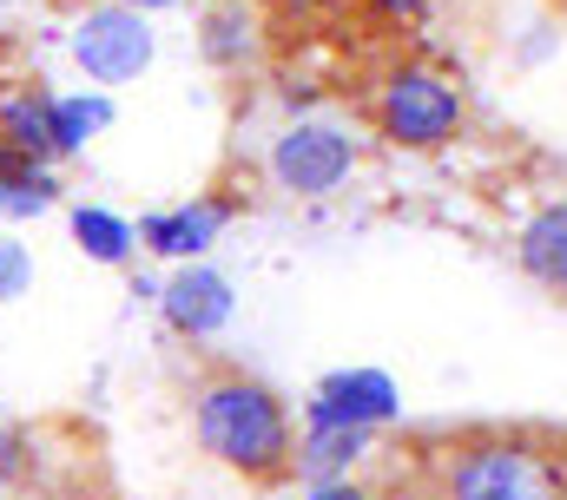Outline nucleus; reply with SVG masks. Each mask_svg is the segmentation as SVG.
Listing matches in <instances>:
<instances>
[{
	"instance_id": "nucleus-2",
	"label": "nucleus",
	"mask_w": 567,
	"mask_h": 500,
	"mask_svg": "<svg viewBox=\"0 0 567 500\" xmlns=\"http://www.w3.org/2000/svg\"><path fill=\"white\" fill-rule=\"evenodd\" d=\"M185 415H192V441L198 455H212L225 475H238L245 488H284L297 481V415L265 375L225 356H198V369L185 382Z\"/></svg>"
},
{
	"instance_id": "nucleus-7",
	"label": "nucleus",
	"mask_w": 567,
	"mask_h": 500,
	"mask_svg": "<svg viewBox=\"0 0 567 500\" xmlns=\"http://www.w3.org/2000/svg\"><path fill=\"white\" fill-rule=\"evenodd\" d=\"M158 310H165V323H172L178 336L205 343V336L225 330V316H231V283H225L218 270H205V263H178L172 283H165V296H158Z\"/></svg>"
},
{
	"instance_id": "nucleus-3",
	"label": "nucleus",
	"mask_w": 567,
	"mask_h": 500,
	"mask_svg": "<svg viewBox=\"0 0 567 500\" xmlns=\"http://www.w3.org/2000/svg\"><path fill=\"white\" fill-rule=\"evenodd\" d=\"M357 119L370 125L383 145L435 158L468 132V80L455 60L429 46H383L363 80H357Z\"/></svg>"
},
{
	"instance_id": "nucleus-11",
	"label": "nucleus",
	"mask_w": 567,
	"mask_h": 500,
	"mask_svg": "<svg viewBox=\"0 0 567 500\" xmlns=\"http://www.w3.org/2000/svg\"><path fill=\"white\" fill-rule=\"evenodd\" d=\"M60 205V178L40 158H20L0 145V218H40Z\"/></svg>"
},
{
	"instance_id": "nucleus-8",
	"label": "nucleus",
	"mask_w": 567,
	"mask_h": 500,
	"mask_svg": "<svg viewBox=\"0 0 567 500\" xmlns=\"http://www.w3.org/2000/svg\"><path fill=\"white\" fill-rule=\"evenodd\" d=\"M271 46L265 33V7L258 0H212L198 13V53L218 66V73H238L245 60H258Z\"/></svg>"
},
{
	"instance_id": "nucleus-12",
	"label": "nucleus",
	"mask_w": 567,
	"mask_h": 500,
	"mask_svg": "<svg viewBox=\"0 0 567 500\" xmlns=\"http://www.w3.org/2000/svg\"><path fill=\"white\" fill-rule=\"evenodd\" d=\"M106 125H113V100L106 93H53V152L60 158L86 152Z\"/></svg>"
},
{
	"instance_id": "nucleus-16",
	"label": "nucleus",
	"mask_w": 567,
	"mask_h": 500,
	"mask_svg": "<svg viewBox=\"0 0 567 500\" xmlns=\"http://www.w3.org/2000/svg\"><path fill=\"white\" fill-rule=\"evenodd\" d=\"M423 7L429 0H357V13H363V20H383V27H416Z\"/></svg>"
},
{
	"instance_id": "nucleus-9",
	"label": "nucleus",
	"mask_w": 567,
	"mask_h": 500,
	"mask_svg": "<svg viewBox=\"0 0 567 500\" xmlns=\"http://www.w3.org/2000/svg\"><path fill=\"white\" fill-rule=\"evenodd\" d=\"M515 263L528 283H542L555 303H567V198L542 205L522 231H515Z\"/></svg>"
},
{
	"instance_id": "nucleus-18",
	"label": "nucleus",
	"mask_w": 567,
	"mask_h": 500,
	"mask_svg": "<svg viewBox=\"0 0 567 500\" xmlns=\"http://www.w3.org/2000/svg\"><path fill=\"white\" fill-rule=\"evenodd\" d=\"M120 7H140V13H165V7H178V0H120Z\"/></svg>"
},
{
	"instance_id": "nucleus-17",
	"label": "nucleus",
	"mask_w": 567,
	"mask_h": 500,
	"mask_svg": "<svg viewBox=\"0 0 567 500\" xmlns=\"http://www.w3.org/2000/svg\"><path fill=\"white\" fill-rule=\"evenodd\" d=\"M310 500H377V488H370L363 475H357V481H350V475H337V481H317Z\"/></svg>"
},
{
	"instance_id": "nucleus-14",
	"label": "nucleus",
	"mask_w": 567,
	"mask_h": 500,
	"mask_svg": "<svg viewBox=\"0 0 567 500\" xmlns=\"http://www.w3.org/2000/svg\"><path fill=\"white\" fill-rule=\"evenodd\" d=\"M27 290H33V257H27V244L13 231H0V303H13Z\"/></svg>"
},
{
	"instance_id": "nucleus-1",
	"label": "nucleus",
	"mask_w": 567,
	"mask_h": 500,
	"mask_svg": "<svg viewBox=\"0 0 567 500\" xmlns=\"http://www.w3.org/2000/svg\"><path fill=\"white\" fill-rule=\"evenodd\" d=\"M377 500H567V421H455L370 441Z\"/></svg>"
},
{
	"instance_id": "nucleus-4",
	"label": "nucleus",
	"mask_w": 567,
	"mask_h": 500,
	"mask_svg": "<svg viewBox=\"0 0 567 500\" xmlns=\"http://www.w3.org/2000/svg\"><path fill=\"white\" fill-rule=\"evenodd\" d=\"M357 158H363V145H357V132H350V125H337V119H290L278 138H271L265 171H271V185H278L284 198H330V191H343V185H350Z\"/></svg>"
},
{
	"instance_id": "nucleus-6",
	"label": "nucleus",
	"mask_w": 567,
	"mask_h": 500,
	"mask_svg": "<svg viewBox=\"0 0 567 500\" xmlns=\"http://www.w3.org/2000/svg\"><path fill=\"white\" fill-rule=\"evenodd\" d=\"M238 218V198H218V191H205V198H192V205H172V211H152L140 231V250L152 257H172V263H198L205 250L218 244V231Z\"/></svg>"
},
{
	"instance_id": "nucleus-5",
	"label": "nucleus",
	"mask_w": 567,
	"mask_h": 500,
	"mask_svg": "<svg viewBox=\"0 0 567 500\" xmlns=\"http://www.w3.org/2000/svg\"><path fill=\"white\" fill-rule=\"evenodd\" d=\"M158 40H152V13L140 7H120V0H100L73 20V60L93 86H126L152 66Z\"/></svg>"
},
{
	"instance_id": "nucleus-15",
	"label": "nucleus",
	"mask_w": 567,
	"mask_h": 500,
	"mask_svg": "<svg viewBox=\"0 0 567 500\" xmlns=\"http://www.w3.org/2000/svg\"><path fill=\"white\" fill-rule=\"evenodd\" d=\"M27 468H33V461H27V435H13V428L0 421V494H13V488L27 481Z\"/></svg>"
},
{
	"instance_id": "nucleus-13",
	"label": "nucleus",
	"mask_w": 567,
	"mask_h": 500,
	"mask_svg": "<svg viewBox=\"0 0 567 500\" xmlns=\"http://www.w3.org/2000/svg\"><path fill=\"white\" fill-rule=\"evenodd\" d=\"M73 244L86 250L93 263H126L140 238H133V225L120 218V211H100V205H80L73 211Z\"/></svg>"
},
{
	"instance_id": "nucleus-10",
	"label": "nucleus",
	"mask_w": 567,
	"mask_h": 500,
	"mask_svg": "<svg viewBox=\"0 0 567 500\" xmlns=\"http://www.w3.org/2000/svg\"><path fill=\"white\" fill-rule=\"evenodd\" d=\"M0 145L20 152V158H40L53 165V93L40 80H20V86H0Z\"/></svg>"
},
{
	"instance_id": "nucleus-19",
	"label": "nucleus",
	"mask_w": 567,
	"mask_h": 500,
	"mask_svg": "<svg viewBox=\"0 0 567 500\" xmlns=\"http://www.w3.org/2000/svg\"><path fill=\"white\" fill-rule=\"evenodd\" d=\"M0 500H7V494H0Z\"/></svg>"
}]
</instances>
